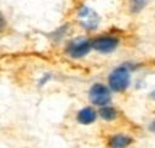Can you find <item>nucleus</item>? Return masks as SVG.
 I'll use <instances>...</instances> for the list:
<instances>
[{"instance_id":"obj_1","label":"nucleus","mask_w":155,"mask_h":148,"mask_svg":"<svg viewBox=\"0 0 155 148\" xmlns=\"http://www.w3.org/2000/svg\"><path fill=\"white\" fill-rule=\"evenodd\" d=\"M131 81V73L130 68L127 66H120L116 67L108 78L109 87L115 92H122L125 91Z\"/></svg>"},{"instance_id":"obj_10","label":"nucleus","mask_w":155,"mask_h":148,"mask_svg":"<svg viewBox=\"0 0 155 148\" xmlns=\"http://www.w3.org/2000/svg\"><path fill=\"white\" fill-rule=\"evenodd\" d=\"M2 25H4V19H2V16H1V13H0V29L2 28Z\"/></svg>"},{"instance_id":"obj_9","label":"nucleus","mask_w":155,"mask_h":148,"mask_svg":"<svg viewBox=\"0 0 155 148\" xmlns=\"http://www.w3.org/2000/svg\"><path fill=\"white\" fill-rule=\"evenodd\" d=\"M147 5V0H131L130 1V10L132 13H137Z\"/></svg>"},{"instance_id":"obj_7","label":"nucleus","mask_w":155,"mask_h":148,"mask_svg":"<svg viewBox=\"0 0 155 148\" xmlns=\"http://www.w3.org/2000/svg\"><path fill=\"white\" fill-rule=\"evenodd\" d=\"M97 119V112L92 107H84L76 114V120L81 125H91Z\"/></svg>"},{"instance_id":"obj_6","label":"nucleus","mask_w":155,"mask_h":148,"mask_svg":"<svg viewBox=\"0 0 155 148\" xmlns=\"http://www.w3.org/2000/svg\"><path fill=\"white\" fill-rule=\"evenodd\" d=\"M133 143V138L126 133H114L108 137V148H128Z\"/></svg>"},{"instance_id":"obj_2","label":"nucleus","mask_w":155,"mask_h":148,"mask_svg":"<svg viewBox=\"0 0 155 148\" xmlns=\"http://www.w3.org/2000/svg\"><path fill=\"white\" fill-rule=\"evenodd\" d=\"M88 97L93 104L104 107L110 102L111 93H110V90L108 86H105L104 84H101V82H96L91 86V89L88 91Z\"/></svg>"},{"instance_id":"obj_3","label":"nucleus","mask_w":155,"mask_h":148,"mask_svg":"<svg viewBox=\"0 0 155 148\" xmlns=\"http://www.w3.org/2000/svg\"><path fill=\"white\" fill-rule=\"evenodd\" d=\"M91 49H92V41L85 38H76L67 45L65 52L73 58H81L86 56L91 51Z\"/></svg>"},{"instance_id":"obj_8","label":"nucleus","mask_w":155,"mask_h":148,"mask_svg":"<svg viewBox=\"0 0 155 148\" xmlns=\"http://www.w3.org/2000/svg\"><path fill=\"white\" fill-rule=\"evenodd\" d=\"M98 114L104 121H113L117 118V110L110 106L101 107V109L98 110Z\"/></svg>"},{"instance_id":"obj_5","label":"nucleus","mask_w":155,"mask_h":148,"mask_svg":"<svg viewBox=\"0 0 155 148\" xmlns=\"http://www.w3.org/2000/svg\"><path fill=\"white\" fill-rule=\"evenodd\" d=\"M119 45V39L113 35H102L92 41V47L101 53H109Z\"/></svg>"},{"instance_id":"obj_4","label":"nucleus","mask_w":155,"mask_h":148,"mask_svg":"<svg viewBox=\"0 0 155 148\" xmlns=\"http://www.w3.org/2000/svg\"><path fill=\"white\" fill-rule=\"evenodd\" d=\"M78 18L81 23V25L87 30H93L99 25V16L96 11H93L90 7H81L78 12Z\"/></svg>"}]
</instances>
